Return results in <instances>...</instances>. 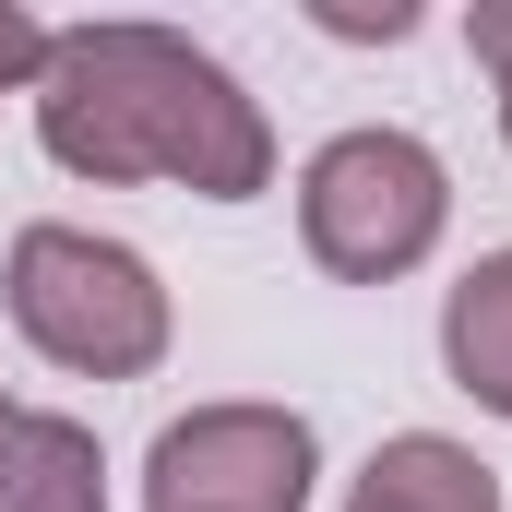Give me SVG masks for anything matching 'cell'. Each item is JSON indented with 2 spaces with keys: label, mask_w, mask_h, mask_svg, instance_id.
Wrapping results in <instances>:
<instances>
[{
  "label": "cell",
  "mask_w": 512,
  "mask_h": 512,
  "mask_svg": "<svg viewBox=\"0 0 512 512\" xmlns=\"http://www.w3.org/2000/svg\"><path fill=\"white\" fill-rule=\"evenodd\" d=\"M36 143H48V167H72L96 191H120V179H179L203 203H262L274 191V120H262V96L215 48H191L179 24H143V12L48 36Z\"/></svg>",
  "instance_id": "cell-1"
},
{
  "label": "cell",
  "mask_w": 512,
  "mask_h": 512,
  "mask_svg": "<svg viewBox=\"0 0 512 512\" xmlns=\"http://www.w3.org/2000/svg\"><path fill=\"white\" fill-rule=\"evenodd\" d=\"M0 310H12V334H24L48 370H72V382H143V370H167V334H179L155 262L131 251V239L60 227V215H36V227L12 239Z\"/></svg>",
  "instance_id": "cell-2"
},
{
  "label": "cell",
  "mask_w": 512,
  "mask_h": 512,
  "mask_svg": "<svg viewBox=\"0 0 512 512\" xmlns=\"http://www.w3.org/2000/svg\"><path fill=\"white\" fill-rule=\"evenodd\" d=\"M453 227V167L417 143V131H334L310 167H298V251L322 262L334 286H393L441 251Z\"/></svg>",
  "instance_id": "cell-3"
},
{
  "label": "cell",
  "mask_w": 512,
  "mask_h": 512,
  "mask_svg": "<svg viewBox=\"0 0 512 512\" xmlns=\"http://www.w3.org/2000/svg\"><path fill=\"white\" fill-rule=\"evenodd\" d=\"M322 441L298 405H191L143 453V512H310Z\"/></svg>",
  "instance_id": "cell-4"
},
{
  "label": "cell",
  "mask_w": 512,
  "mask_h": 512,
  "mask_svg": "<svg viewBox=\"0 0 512 512\" xmlns=\"http://www.w3.org/2000/svg\"><path fill=\"white\" fill-rule=\"evenodd\" d=\"M346 512H501V465H477L441 429H393L382 453L358 465Z\"/></svg>",
  "instance_id": "cell-5"
},
{
  "label": "cell",
  "mask_w": 512,
  "mask_h": 512,
  "mask_svg": "<svg viewBox=\"0 0 512 512\" xmlns=\"http://www.w3.org/2000/svg\"><path fill=\"white\" fill-rule=\"evenodd\" d=\"M0 512H108V453L84 417L60 405H24L12 441H0Z\"/></svg>",
  "instance_id": "cell-6"
},
{
  "label": "cell",
  "mask_w": 512,
  "mask_h": 512,
  "mask_svg": "<svg viewBox=\"0 0 512 512\" xmlns=\"http://www.w3.org/2000/svg\"><path fill=\"white\" fill-rule=\"evenodd\" d=\"M441 370L489 417H512V251H477L453 274V298H441Z\"/></svg>",
  "instance_id": "cell-7"
},
{
  "label": "cell",
  "mask_w": 512,
  "mask_h": 512,
  "mask_svg": "<svg viewBox=\"0 0 512 512\" xmlns=\"http://www.w3.org/2000/svg\"><path fill=\"white\" fill-rule=\"evenodd\" d=\"M48 36H60V24H36L24 0H0V96H36V72H48Z\"/></svg>",
  "instance_id": "cell-8"
},
{
  "label": "cell",
  "mask_w": 512,
  "mask_h": 512,
  "mask_svg": "<svg viewBox=\"0 0 512 512\" xmlns=\"http://www.w3.org/2000/svg\"><path fill=\"white\" fill-rule=\"evenodd\" d=\"M465 48H477V72L501 84V143H512V0H477V12H465Z\"/></svg>",
  "instance_id": "cell-9"
},
{
  "label": "cell",
  "mask_w": 512,
  "mask_h": 512,
  "mask_svg": "<svg viewBox=\"0 0 512 512\" xmlns=\"http://www.w3.org/2000/svg\"><path fill=\"white\" fill-rule=\"evenodd\" d=\"M322 36H417V0H310Z\"/></svg>",
  "instance_id": "cell-10"
},
{
  "label": "cell",
  "mask_w": 512,
  "mask_h": 512,
  "mask_svg": "<svg viewBox=\"0 0 512 512\" xmlns=\"http://www.w3.org/2000/svg\"><path fill=\"white\" fill-rule=\"evenodd\" d=\"M12 417H24V405H12V393H0V441H12Z\"/></svg>",
  "instance_id": "cell-11"
}]
</instances>
